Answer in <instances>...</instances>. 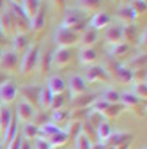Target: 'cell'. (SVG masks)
Returning a JSON list of instances; mask_svg holds the SVG:
<instances>
[{
    "mask_svg": "<svg viewBox=\"0 0 147 149\" xmlns=\"http://www.w3.org/2000/svg\"><path fill=\"white\" fill-rule=\"evenodd\" d=\"M39 45L37 43H30V46L23 52V55L20 57V68H18V73L21 77H28V74L35 69L37 66V59H39Z\"/></svg>",
    "mask_w": 147,
    "mask_h": 149,
    "instance_id": "1",
    "label": "cell"
},
{
    "mask_svg": "<svg viewBox=\"0 0 147 149\" xmlns=\"http://www.w3.org/2000/svg\"><path fill=\"white\" fill-rule=\"evenodd\" d=\"M60 27L62 29H67L71 32H75V34H82L85 29H87V23L83 20V16L82 13L75 11V9H67L62 16V22H60Z\"/></svg>",
    "mask_w": 147,
    "mask_h": 149,
    "instance_id": "2",
    "label": "cell"
},
{
    "mask_svg": "<svg viewBox=\"0 0 147 149\" xmlns=\"http://www.w3.org/2000/svg\"><path fill=\"white\" fill-rule=\"evenodd\" d=\"M9 14H11V30L14 29V34H28L30 32V20L23 14L20 6H11Z\"/></svg>",
    "mask_w": 147,
    "mask_h": 149,
    "instance_id": "3",
    "label": "cell"
},
{
    "mask_svg": "<svg viewBox=\"0 0 147 149\" xmlns=\"http://www.w3.org/2000/svg\"><path fill=\"white\" fill-rule=\"evenodd\" d=\"M78 41H80V36L67 29L57 27L53 32V43L57 45V48H71V46L78 45Z\"/></svg>",
    "mask_w": 147,
    "mask_h": 149,
    "instance_id": "4",
    "label": "cell"
},
{
    "mask_svg": "<svg viewBox=\"0 0 147 149\" xmlns=\"http://www.w3.org/2000/svg\"><path fill=\"white\" fill-rule=\"evenodd\" d=\"M83 80L87 84H96V82H103V84H108L112 82V78H110L108 71L103 68V64H92V66H87L85 69V74H82Z\"/></svg>",
    "mask_w": 147,
    "mask_h": 149,
    "instance_id": "5",
    "label": "cell"
},
{
    "mask_svg": "<svg viewBox=\"0 0 147 149\" xmlns=\"http://www.w3.org/2000/svg\"><path fill=\"white\" fill-rule=\"evenodd\" d=\"M73 61V50L71 48H55L51 52V68L64 69Z\"/></svg>",
    "mask_w": 147,
    "mask_h": 149,
    "instance_id": "6",
    "label": "cell"
},
{
    "mask_svg": "<svg viewBox=\"0 0 147 149\" xmlns=\"http://www.w3.org/2000/svg\"><path fill=\"white\" fill-rule=\"evenodd\" d=\"M35 112H37V108H34L27 101H23V100L18 101L16 103V121L20 124H28V123H32Z\"/></svg>",
    "mask_w": 147,
    "mask_h": 149,
    "instance_id": "7",
    "label": "cell"
},
{
    "mask_svg": "<svg viewBox=\"0 0 147 149\" xmlns=\"http://www.w3.org/2000/svg\"><path fill=\"white\" fill-rule=\"evenodd\" d=\"M20 68V55L14 53L12 50L4 52L2 59H0V71L2 73H16Z\"/></svg>",
    "mask_w": 147,
    "mask_h": 149,
    "instance_id": "8",
    "label": "cell"
},
{
    "mask_svg": "<svg viewBox=\"0 0 147 149\" xmlns=\"http://www.w3.org/2000/svg\"><path fill=\"white\" fill-rule=\"evenodd\" d=\"M66 84H67V87H69V94H71V98H76V96L85 94V92H87V85H89V84L83 80V77H82V74H78V73L71 74L69 80H67Z\"/></svg>",
    "mask_w": 147,
    "mask_h": 149,
    "instance_id": "9",
    "label": "cell"
},
{
    "mask_svg": "<svg viewBox=\"0 0 147 149\" xmlns=\"http://www.w3.org/2000/svg\"><path fill=\"white\" fill-rule=\"evenodd\" d=\"M16 96H18V87L14 85V82L6 80L4 84H0V103H2L4 107L14 103Z\"/></svg>",
    "mask_w": 147,
    "mask_h": 149,
    "instance_id": "10",
    "label": "cell"
},
{
    "mask_svg": "<svg viewBox=\"0 0 147 149\" xmlns=\"http://www.w3.org/2000/svg\"><path fill=\"white\" fill-rule=\"evenodd\" d=\"M115 18H117L119 22H122L124 25H133L135 20L138 18V13H137L130 4H122V6L117 7V11H115Z\"/></svg>",
    "mask_w": 147,
    "mask_h": 149,
    "instance_id": "11",
    "label": "cell"
},
{
    "mask_svg": "<svg viewBox=\"0 0 147 149\" xmlns=\"http://www.w3.org/2000/svg\"><path fill=\"white\" fill-rule=\"evenodd\" d=\"M110 23H112V16L99 9V11H96L92 14V18H90V22H89V27L92 30H96V32H99V30H105Z\"/></svg>",
    "mask_w": 147,
    "mask_h": 149,
    "instance_id": "12",
    "label": "cell"
},
{
    "mask_svg": "<svg viewBox=\"0 0 147 149\" xmlns=\"http://www.w3.org/2000/svg\"><path fill=\"white\" fill-rule=\"evenodd\" d=\"M39 85H23L21 89H18V92L21 94L23 101H27L28 105H32L34 108L39 107Z\"/></svg>",
    "mask_w": 147,
    "mask_h": 149,
    "instance_id": "13",
    "label": "cell"
},
{
    "mask_svg": "<svg viewBox=\"0 0 147 149\" xmlns=\"http://www.w3.org/2000/svg\"><path fill=\"white\" fill-rule=\"evenodd\" d=\"M103 39L106 41V45H119L124 43L122 41V27L121 25H112L110 23L105 30H103Z\"/></svg>",
    "mask_w": 147,
    "mask_h": 149,
    "instance_id": "14",
    "label": "cell"
},
{
    "mask_svg": "<svg viewBox=\"0 0 147 149\" xmlns=\"http://www.w3.org/2000/svg\"><path fill=\"white\" fill-rule=\"evenodd\" d=\"M46 87L50 89V92L53 96H57V94H64L66 92L67 84H66V80L60 77V74H50L48 80H46Z\"/></svg>",
    "mask_w": 147,
    "mask_h": 149,
    "instance_id": "15",
    "label": "cell"
},
{
    "mask_svg": "<svg viewBox=\"0 0 147 149\" xmlns=\"http://www.w3.org/2000/svg\"><path fill=\"white\" fill-rule=\"evenodd\" d=\"M30 46V34H14L12 36V52L14 53H23Z\"/></svg>",
    "mask_w": 147,
    "mask_h": 149,
    "instance_id": "16",
    "label": "cell"
},
{
    "mask_svg": "<svg viewBox=\"0 0 147 149\" xmlns=\"http://www.w3.org/2000/svg\"><path fill=\"white\" fill-rule=\"evenodd\" d=\"M78 61L85 68L87 66H92V64L98 62V52L94 48H85V46H82L80 52H78Z\"/></svg>",
    "mask_w": 147,
    "mask_h": 149,
    "instance_id": "17",
    "label": "cell"
},
{
    "mask_svg": "<svg viewBox=\"0 0 147 149\" xmlns=\"http://www.w3.org/2000/svg\"><path fill=\"white\" fill-rule=\"evenodd\" d=\"M114 132H112V124H110L108 121H101L98 126H96V132H94V139L99 142V144H105L106 142V139L112 135Z\"/></svg>",
    "mask_w": 147,
    "mask_h": 149,
    "instance_id": "18",
    "label": "cell"
},
{
    "mask_svg": "<svg viewBox=\"0 0 147 149\" xmlns=\"http://www.w3.org/2000/svg\"><path fill=\"white\" fill-rule=\"evenodd\" d=\"M131 135L128 133V132H115V133H112L108 139H106V142L103 144V146H112V147H119V146H122V144H126V142H131Z\"/></svg>",
    "mask_w": 147,
    "mask_h": 149,
    "instance_id": "19",
    "label": "cell"
},
{
    "mask_svg": "<svg viewBox=\"0 0 147 149\" xmlns=\"http://www.w3.org/2000/svg\"><path fill=\"white\" fill-rule=\"evenodd\" d=\"M35 69L39 71V74H46L51 71V52H39V59H37V66Z\"/></svg>",
    "mask_w": 147,
    "mask_h": 149,
    "instance_id": "20",
    "label": "cell"
},
{
    "mask_svg": "<svg viewBox=\"0 0 147 149\" xmlns=\"http://www.w3.org/2000/svg\"><path fill=\"white\" fill-rule=\"evenodd\" d=\"M98 39H99V34L96 30H92L90 27H87L80 34V41L78 43H82V46H85V48H94V45H96Z\"/></svg>",
    "mask_w": 147,
    "mask_h": 149,
    "instance_id": "21",
    "label": "cell"
},
{
    "mask_svg": "<svg viewBox=\"0 0 147 149\" xmlns=\"http://www.w3.org/2000/svg\"><path fill=\"white\" fill-rule=\"evenodd\" d=\"M20 7H21L23 14L28 18V20H32L35 16V13L41 9V0H21Z\"/></svg>",
    "mask_w": 147,
    "mask_h": 149,
    "instance_id": "22",
    "label": "cell"
},
{
    "mask_svg": "<svg viewBox=\"0 0 147 149\" xmlns=\"http://www.w3.org/2000/svg\"><path fill=\"white\" fill-rule=\"evenodd\" d=\"M59 132H62V128L48 121V123H44V124H41V126H39V137H37V139H43V140H50L53 135H57Z\"/></svg>",
    "mask_w": 147,
    "mask_h": 149,
    "instance_id": "23",
    "label": "cell"
},
{
    "mask_svg": "<svg viewBox=\"0 0 147 149\" xmlns=\"http://www.w3.org/2000/svg\"><path fill=\"white\" fill-rule=\"evenodd\" d=\"M124 110H126V108H124V107H122L121 103H114V105H112V103H108V105H106V108H105V110L101 112L99 116H101V117H103L105 121H108V119L119 117V116L122 114Z\"/></svg>",
    "mask_w": 147,
    "mask_h": 149,
    "instance_id": "24",
    "label": "cell"
},
{
    "mask_svg": "<svg viewBox=\"0 0 147 149\" xmlns=\"http://www.w3.org/2000/svg\"><path fill=\"white\" fill-rule=\"evenodd\" d=\"M96 101V94H82V96H76V98H71V105L73 108H89Z\"/></svg>",
    "mask_w": 147,
    "mask_h": 149,
    "instance_id": "25",
    "label": "cell"
},
{
    "mask_svg": "<svg viewBox=\"0 0 147 149\" xmlns=\"http://www.w3.org/2000/svg\"><path fill=\"white\" fill-rule=\"evenodd\" d=\"M18 133H20V123H18L16 119H12L11 124L2 132V144H4V147H6V144H7L9 140H12Z\"/></svg>",
    "mask_w": 147,
    "mask_h": 149,
    "instance_id": "26",
    "label": "cell"
},
{
    "mask_svg": "<svg viewBox=\"0 0 147 149\" xmlns=\"http://www.w3.org/2000/svg\"><path fill=\"white\" fill-rule=\"evenodd\" d=\"M130 52V43H119V45H110L108 46V53H110V59H119L124 57V55Z\"/></svg>",
    "mask_w": 147,
    "mask_h": 149,
    "instance_id": "27",
    "label": "cell"
},
{
    "mask_svg": "<svg viewBox=\"0 0 147 149\" xmlns=\"http://www.w3.org/2000/svg\"><path fill=\"white\" fill-rule=\"evenodd\" d=\"M144 101H140L135 94H131L130 91H126V92H121V105L124 108H137L138 105H142Z\"/></svg>",
    "mask_w": 147,
    "mask_h": 149,
    "instance_id": "28",
    "label": "cell"
},
{
    "mask_svg": "<svg viewBox=\"0 0 147 149\" xmlns=\"http://www.w3.org/2000/svg\"><path fill=\"white\" fill-rule=\"evenodd\" d=\"M44 23H46V16H44V9H39L35 13V16L30 20V30L32 32H41L44 29Z\"/></svg>",
    "mask_w": 147,
    "mask_h": 149,
    "instance_id": "29",
    "label": "cell"
},
{
    "mask_svg": "<svg viewBox=\"0 0 147 149\" xmlns=\"http://www.w3.org/2000/svg\"><path fill=\"white\" fill-rule=\"evenodd\" d=\"M69 121V110L67 108H60L57 112H51V116H50V123L53 124H57V126H64L66 123Z\"/></svg>",
    "mask_w": 147,
    "mask_h": 149,
    "instance_id": "30",
    "label": "cell"
},
{
    "mask_svg": "<svg viewBox=\"0 0 147 149\" xmlns=\"http://www.w3.org/2000/svg\"><path fill=\"white\" fill-rule=\"evenodd\" d=\"M76 6L83 13H96L101 7V0H76Z\"/></svg>",
    "mask_w": 147,
    "mask_h": 149,
    "instance_id": "31",
    "label": "cell"
},
{
    "mask_svg": "<svg viewBox=\"0 0 147 149\" xmlns=\"http://www.w3.org/2000/svg\"><path fill=\"white\" fill-rule=\"evenodd\" d=\"M51 100H53V94L50 92V89L46 85H41V89H39V108L41 110H48Z\"/></svg>",
    "mask_w": 147,
    "mask_h": 149,
    "instance_id": "32",
    "label": "cell"
},
{
    "mask_svg": "<svg viewBox=\"0 0 147 149\" xmlns=\"http://www.w3.org/2000/svg\"><path fill=\"white\" fill-rule=\"evenodd\" d=\"M99 100H103V101H106V103H121V92H117L114 87H106L103 92H101V96H99Z\"/></svg>",
    "mask_w": 147,
    "mask_h": 149,
    "instance_id": "33",
    "label": "cell"
},
{
    "mask_svg": "<svg viewBox=\"0 0 147 149\" xmlns=\"http://www.w3.org/2000/svg\"><path fill=\"white\" fill-rule=\"evenodd\" d=\"M20 135L23 137V140H35V139L39 137V126H35L32 123L23 124V130H21Z\"/></svg>",
    "mask_w": 147,
    "mask_h": 149,
    "instance_id": "34",
    "label": "cell"
},
{
    "mask_svg": "<svg viewBox=\"0 0 147 149\" xmlns=\"http://www.w3.org/2000/svg\"><path fill=\"white\" fill-rule=\"evenodd\" d=\"M131 94H135L140 101H145L147 98V85L145 82H138V84H131V89H130Z\"/></svg>",
    "mask_w": 147,
    "mask_h": 149,
    "instance_id": "35",
    "label": "cell"
},
{
    "mask_svg": "<svg viewBox=\"0 0 147 149\" xmlns=\"http://www.w3.org/2000/svg\"><path fill=\"white\" fill-rule=\"evenodd\" d=\"M69 140H71V139H69V135L62 130V132H59L57 135H53L48 142H50V146H51V147H62V146H66Z\"/></svg>",
    "mask_w": 147,
    "mask_h": 149,
    "instance_id": "36",
    "label": "cell"
},
{
    "mask_svg": "<svg viewBox=\"0 0 147 149\" xmlns=\"http://www.w3.org/2000/svg\"><path fill=\"white\" fill-rule=\"evenodd\" d=\"M0 25H2L4 37L9 36V32H11V14H9V9H4L2 13H0Z\"/></svg>",
    "mask_w": 147,
    "mask_h": 149,
    "instance_id": "37",
    "label": "cell"
},
{
    "mask_svg": "<svg viewBox=\"0 0 147 149\" xmlns=\"http://www.w3.org/2000/svg\"><path fill=\"white\" fill-rule=\"evenodd\" d=\"M14 117H12V112L7 108V107H4L2 105V110H0V130H2V132H4V130L11 124V121H12Z\"/></svg>",
    "mask_w": 147,
    "mask_h": 149,
    "instance_id": "38",
    "label": "cell"
},
{
    "mask_svg": "<svg viewBox=\"0 0 147 149\" xmlns=\"http://www.w3.org/2000/svg\"><path fill=\"white\" fill-rule=\"evenodd\" d=\"M137 39V27L135 25H124L122 27V41H135Z\"/></svg>",
    "mask_w": 147,
    "mask_h": 149,
    "instance_id": "39",
    "label": "cell"
},
{
    "mask_svg": "<svg viewBox=\"0 0 147 149\" xmlns=\"http://www.w3.org/2000/svg\"><path fill=\"white\" fill-rule=\"evenodd\" d=\"M128 68L131 71L133 69H145V53H138L137 57H133L130 61V64H128Z\"/></svg>",
    "mask_w": 147,
    "mask_h": 149,
    "instance_id": "40",
    "label": "cell"
},
{
    "mask_svg": "<svg viewBox=\"0 0 147 149\" xmlns=\"http://www.w3.org/2000/svg\"><path fill=\"white\" fill-rule=\"evenodd\" d=\"M66 107V96L64 94H57V96H53V100H51V103H50V112H57V110H60V108H64Z\"/></svg>",
    "mask_w": 147,
    "mask_h": 149,
    "instance_id": "41",
    "label": "cell"
},
{
    "mask_svg": "<svg viewBox=\"0 0 147 149\" xmlns=\"http://www.w3.org/2000/svg\"><path fill=\"white\" fill-rule=\"evenodd\" d=\"M90 146H92V140L89 137H85L83 133H80L75 139V149H90Z\"/></svg>",
    "mask_w": 147,
    "mask_h": 149,
    "instance_id": "42",
    "label": "cell"
},
{
    "mask_svg": "<svg viewBox=\"0 0 147 149\" xmlns=\"http://www.w3.org/2000/svg\"><path fill=\"white\" fill-rule=\"evenodd\" d=\"M21 142H23V137L18 133L12 140H9V142L6 144V149H20V147H21Z\"/></svg>",
    "mask_w": 147,
    "mask_h": 149,
    "instance_id": "43",
    "label": "cell"
},
{
    "mask_svg": "<svg viewBox=\"0 0 147 149\" xmlns=\"http://www.w3.org/2000/svg\"><path fill=\"white\" fill-rule=\"evenodd\" d=\"M32 149H51L50 142L48 140H43V139H35L34 144H32Z\"/></svg>",
    "mask_w": 147,
    "mask_h": 149,
    "instance_id": "44",
    "label": "cell"
},
{
    "mask_svg": "<svg viewBox=\"0 0 147 149\" xmlns=\"http://www.w3.org/2000/svg\"><path fill=\"white\" fill-rule=\"evenodd\" d=\"M130 6H131L138 14H140V13H145V7H147L144 0H133V2H130Z\"/></svg>",
    "mask_w": 147,
    "mask_h": 149,
    "instance_id": "45",
    "label": "cell"
},
{
    "mask_svg": "<svg viewBox=\"0 0 147 149\" xmlns=\"http://www.w3.org/2000/svg\"><path fill=\"white\" fill-rule=\"evenodd\" d=\"M50 4L55 9H59V11H64L66 9V0H50Z\"/></svg>",
    "mask_w": 147,
    "mask_h": 149,
    "instance_id": "46",
    "label": "cell"
},
{
    "mask_svg": "<svg viewBox=\"0 0 147 149\" xmlns=\"http://www.w3.org/2000/svg\"><path fill=\"white\" fill-rule=\"evenodd\" d=\"M145 39H147V32H145V29L140 32V36H138V46L140 48H145Z\"/></svg>",
    "mask_w": 147,
    "mask_h": 149,
    "instance_id": "47",
    "label": "cell"
},
{
    "mask_svg": "<svg viewBox=\"0 0 147 149\" xmlns=\"http://www.w3.org/2000/svg\"><path fill=\"white\" fill-rule=\"evenodd\" d=\"M20 149H32V144H30V140H23Z\"/></svg>",
    "mask_w": 147,
    "mask_h": 149,
    "instance_id": "48",
    "label": "cell"
},
{
    "mask_svg": "<svg viewBox=\"0 0 147 149\" xmlns=\"http://www.w3.org/2000/svg\"><path fill=\"white\" fill-rule=\"evenodd\" d=\"M105 146L103 144H99V142H96V144H92V146H90V149H103Z\"/></svg>",
    "mask_w": 147,
    "mask_h": 149,
    "instance_id": "49",
    "label": "cell"
},
{
    "mask_svg": "<svg viewBox=\"0 0 147 149\" xmlns=\"http://www.w3.org/2000/svg\"><path fill=\"white\" fill-rule=\"evenodd\" d=\"M7 2H9L11 6H20V4H21V0H7Z\"/></svg>",
    "mask_w": 147,
    "mask_h": 149,
    "instance_id": "50",
    "label": "cell"
},
{
    "mask_svg": "<svg viewBox=\"0 0 147 149\" xmlns=\"http://www.w3.org/2000/svg\"><path fill=\"white\" fill-rule=\"evenodd\" d=\"M4 82H6V77H4V73L0 71V84H4Z\"/></svg>",
    "mask_w": 147,
    "mask_h": 149,
    "instance_id": "51",
    "label": "cell"
},
{
    "mask_svg": "<svg viewBox=\"0 0 147 149\" xmlns=\"http://www.w3.org/2000/svg\"><path fill=\"white\" fill-rule=\"evenodd\" d=\"M4 2H6V0H0V13H2L6 7H4Z\"/></svg>",
    "mask_w": 147,
    "mask_h": 149,
    "instance_id": "52",
    "label": "cell"
},
{
    "mask_svg": "<svg viewBox=\"0 0 147 149\" xmlns=\"http://www.w3.org/2000/svg\"><path fill=\"white\" fill-rule=\"evenodd\" d=\"M2 55H4V50H2V46H0V59H2Z\"/></svg>",
    "mask_w": 147,
    "mask_h": 149,
    "instance_id": "53",
    "label": "cell"
},
{
    "mask_svg": "<svg viewBox=\"0 0 147 149\" xmlns=\"http://www.w3.org/2000/svg\"><path fill=\"white\" fill-rule=\"evenodd\" d=\"M103 149H115V147H112V146H105Z\"/></svg>",
    "mask_w": 147,
    "mask_h": 149,
    "instance_id": "54",
    "label": "cell"
},
{
    "mask_svg": "<svg viewBox=\"0 0 147 149\" xmlns=\"http://www.w3.org/2000/svg\"><path fill=\"white\" fill-rule=\"evenodd\" d=\"M0 36H2V37H4V34H2V25H0Z\"/></svg>",
    "mask_w": 147,
    "mask_h": 149,
    "instance_id": "55",
    "label": "cell"
},
{
    "mask_svg": "<svg viewBox=\"0 0 147 149\" xmlns=\"http://www.w3.org/2000/svg\"><path fill=\"white\" fill-rule=\"evenodd\" d=\"M0 149H6V147H4V144H2V142H0Z\"/></svg>",
    "mask_w": 147,
    "mask_h": 149,
    "instance_id": "56",
    "label": "cell"
},
{
    "mask_svg": "<svg viewBox=\"0 0 147 149\" xmlns=\"http://www.w3.org/2000/svg\"><path fill=\"white\" fill-rule=\"evenodd\" d=\"M2 39H4V37H2V36H0V46H2Z\"/></svg>",
    "mask_w": 147,
    "mask_h": 149,
    "instance_id": "57",
    "label": "cell"
},
{
    "mask_svg": "<svg viewBox=\"0 0 147 149\" xmlns=\"http://www.w3.org/2000/svg\"><path fill=\"white\" fill-rule=\"evenodd\" d=\"M51 149H60V147H51Z\"/></svg>",
    "mask_w": 147,
    "mask_h": 149,
    "instance_id": "58",
    "label": "cell"
},
{
    "mask_svg": "<svg viewBox=\"0 0 147 149\" xmlns=\"http://www.w3.org/2000/svg\"><path fill=\"white\" fill-rule=\"evenodd\" d=\"M0 110H2V103H0Z\"/></svg>",
    "mask_w": 147,
    "mask_h": 149,
    "instance_id": "59",
    "label": "cell"
},
{
    "mask_svg": "<svg viewBox=\"0 0 147 149\" xmlns=\"http://www.w3.org/2000/svg\"><path fill=\"white\" fill-rule=\"evenodd\" d=\"M130 2H133V0H130Z\"/></svg>",
    "mask_w": 147,
    "mask_h": 149,
    "instance_id": "60",
    "label": "cell"
},
{
    "mask_svg": "<svg viewBox=\"0 0 147 149\" xmlns=\"http://www.w3.org/2000/svg\"><path fill=\"white\" fill-rule=\"evenodd\" d=\"M144 149H145V147H144Z\"/></svg>",
    "mask_w": 147,
    "mask_h": 149,
    "instance_id": "61",
    "label": "cell"
}]
</instances>
